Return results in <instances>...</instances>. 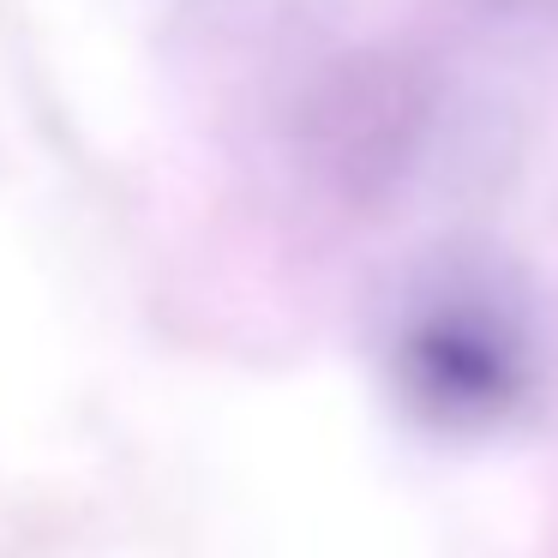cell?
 <instances>
[{
    "label": "cell",
    "instance_id": "6da1fadb",
    "mask_svg": "<svg viewBox=\"0 0 558 558\" xmlns=\"http://www.w3.org/2000/svg\"><path fill=\"white\" fill-rule=\"evenodd\" d=\"M397 385L438 426H493L534 385L529 330L481 289L426 294L397 330Z\"/></svg>",
    "mask_w": 558,
    "mask_h": 558
}]
</instances>
